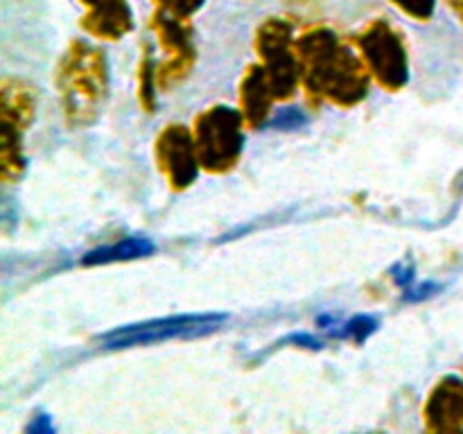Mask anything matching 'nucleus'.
<instances>
[{
  "label": "nucleus",
  "instance_id": "nucleus-1",
  "mask_svg": "<svg viewBox=\"0 0 463 434\" xmlns=\"http://www.w3.org/2000/svg\"><path fill=\"white\" fill-rule=\"evenodd\" d=\"M301 84L312 104L339 108L360 104L369 93L371 72L364 59L339 41L328 27H312L297 39Z\"/></svg>",
  "mask_w": 463,
  "mask_h": 434
},
{
  "label": "nucleus",
  "instance_id": "nucleus-2",
  "mask_svg": "<svg viewBox=\"0 0 463 434\" xmlns=\"http://www.w3.org/2000/svg\"><path fill=\"white\" fill-rule=\"evenodd\" d=\"M54 84L61 95L66 125L71 129L90 127L109 98L107 57L95 45L75 39L59 59Z\"/></svg>",
  "mask_w": 463,
  "mask_h": 434
},
{
  "label": "nucleus",
  "instance_id": "nucleus-3",
  "mask_svg": "<svg viewBox=\"0 0 463 434\" xmlns=\"http://www.w3.org/2000/svg\"><path fill=\"white\" fill-rule=\"evenodd\" d=\"M244 118L240 108L217 104L194 118L193 136L199 165L208 175H226L240 161L244 145Z\"/></svg>",
  "mask_w": 463,
  "mask_h": 434
},
{
  "label": "nucleus",
  "instance_id": "nucleus-4",
  "mask_svg": "<svg viewBox=\"0 0 463 434\" xmlns=\"http://www.w3.org/2000/svg\"><path fill=\"white\" fill-rule=\"evenodd\" d=\"M260 66L265 68L267 81L279 102L289 99L301 81V66H298L297 39L292 36V25L283 18H267L256 30L253 39Z\"/></svg>",
  "mask_w": 463,
  "mask_h": 434
},
{
  "label": "nucleus",
  "instance_id": "nucleus-5",
  "mask_svg": "<svg viewBox=\"0 0 463 434\" xmlns=\"http://www.w3.org/2000/svg\"><path fill=\"white\" fill-rule=\"evenodd\" d=\"M360 57L364 59L371 77L389 93H398L410 81V57L401 32L387 21H371L355 36Z\"/></svg>",
  "mask_w": 463,
  "mask_h": 434
},
{
  "label": "nucleus",
  "instance_id": "nucleus-6",
  "mask_svg": "<svg viewBox=\"0 0 463 434\" xmlns=\"http://www.w3.org/2000/svg\"><path fill=\"white\" fill-rule=\"evenodd\" d=\"M229 319L222 312H203V315H175L165 319L143 321V324L122 326V328L111 330L102 335L99 342L107 348H129L145 346V344L167 342V339H188L202 337V335L213 333Z\"/></svg>",
  "mask_w": 463,
  "mask_h": 434
},
{
  "label": "nucleus",
  "instance_id": "nucleus-7",
  "mask_svg": "<svg viewBox=\"0 0 463 434\" xmlns=\"http://www.w3.org/2000/svg\"><path fill=\"white\" fill-rule=\"evenodd\" d=\"M149 27L156 34L158 45L167 52V59L156 66V89L172 90L185 81V77L193 72L197 61V50L193 45V30L181 18L156 9L149 21Z\"/></svg>",
  "mask_w": 463,
  "mask_h": 434
},
{
  "label": "nucleus",
  "instance_id": "nucleus-8",
  "mask_svg": "<svg viewBox=\"0 0 463 434\" xmlns=\"http://www.w3.org/2000/svg\"><path fill=\"white\" fill-rule=\"evenodd\" d=\"M154 156L167 185L176 193H184L197 181L202 165H199L197 147H194V136L188 127L176 125V122L163 127L154 143Z\"/></svg>",
  "mask_w": 463,
  "mask_h": 434
},
{
  "label": "nucleus",
  "instance_id": "nucleus-9",
  "mask_svg": "<svg viewBox=\"0 0 463 434\" xmlns=\"http://www.w3.org/2000/svg\"><path fill=\"white\" fill-rule=\"evenodd\" d=\"M84 5L81 30L102 41H120L134 30V16L127 0H80Z\"/></svg>",
  "mask_w": 463,
  "mask_h": 434
},
{
  "label": "nucleus",
  "instance_id": "nucleus-10",
  "mask_svg": "<svg viewBox=\"0 0 463 434\" xmlns=\"http://www.w3.org/2000/svg\"><path fill=\"white\" fill-rule=\"evenodd\" d=\"M423 419L432 432H461L463 429V382L443 378L430 393Z\"/></svg>",
  "mask_w": 463,
  "mask_h": 434
},
{
  "label": "nucleus",
  "instance_id": "nucleus-11",
  "mask_svg": "<svg viewBox=\"0 0 463 434\" xmlns=\"http://www.w3.org/2000/svg\"><path fill=\"white\" fill-rule=\"evenodd\" d=\"M276 102L274 93L267 81L265 68L253 63L247 68L244 77L240 80V113L249 129H260L269 120L271 104Z\"/></svg>",
  "mask_w": 463,
  "mask_h": 434
},
{
  "label": "nucleus",
  "instance_id": "nucleus-12",
  "mask_svg": "<svg viewBox=\"0 0 463 434\" xmlns=\"http://www.w3.org/2000/svg\"><path fill=\"white\" fill-rule=\"evenodd\" d=\"M36 95L30 84L16 77H5L0 84V118L3 125L25 131L34 122Z\"/></svg>",
  "mask_w": 463,
  "mask_h": 434
},
{
  "label": "nucleus",
  "instance_id": "nucleus-13",
  "mask_svg": "<svg viewBox=\"0 0 463 434\" xmlns=\"http://www.w3.org/2000/svg\"><path fill=\"white\" fill-rule=\"evenodd\" d=\"M154 249H156V244H154L149 238H125L116 244H107V247H99V249H93V251H89L84 258H81V265L95 267V265H109V262L136 260V258L149 256Z\"/></svg>",
  "mask_w": 463,
  "mask_h": 434
},
{
  "label": "nucleus",
  "instance_id": "nucleus-14",
  "mask_svg": "<svg viewBox=\"0 0 463 434\" xmlns=\"http://www.w3.org/2000/svg\"><path fill=\"white\" fill-rule=\"evenodd\" d=\"M25 154H23V131L3 125L0 134V176L5 184H14L25 172Z\"/></svg>",
  "mask_w": 463,
  "mask_h": 434
},
{
  "label": "nucleus",
  "instance_id": "nucleus-15",
  "mask_svg": "<svg viewBox=\"0 0 463 434\" xmlns=\"http://www.w3.org/2000/svg\"><path fill=\"white\" fill-rule=\"evenodd\" d=\"M138 102L147 113H154L156 108V63H154L149 45H145L138 66Z\"/></svg>",
  "mask_w": 463,
  "mask_h": 434
},
{
  "label": "nucleus",
  "instance_id": "nucleus-16",
  "mask_svg": "<svg viewBox=\"0 0 463 434\" xmlns=\"http://www.w3.org/2000/svg\"><path fill=\"white\" fill-rule=\"evenodd\" d=\"M378 330V319L369 315H357L353 316L346 324H339V328H330L328 333L333 337H344L353 339V342H364L369 335H373Z\"/></svg>",
  "mask_w": 463,
  "mask_h": 434
},
{
  "label": "nucleus",
  "instance_id": "nucleus-17",
  "mask_svg": "<svg viewBox=\"0 0 463 434\" xmlns=\"http://www.w3.org/2000/svg\"><path fill=\"white\" fill-rule=\"evenodd\" d=\"M393 7L401 9L405 16H410L411 21H430V16L434 14V5L437 0H389Z\"/></svg>",
  "mask_w": 463,
  "mask_h": 434
},
{
  "label": "nucleus",
  "instance_id": "nucleus-18",
  "mask_svg": "<svg viewBox=\"0 0 463 434\" xmlns=\"http://www.w3.org/2000/svg\"><path fill=\"white\" fill-rule=\"evenodd\" d=\"M161 12L170 14V16L181 18V21H188L194 12H199V7L203 5V0H154Z\"/></svg>",
  "mask_w": 463,
  "mask_h": 434
},
{
  "label": "nucleus",
  "instance_id": "nucleus-19",
  "mask_svg": "<svg viewBox=\"0 0 463 434\" xmlns=\"http://www.w3.org/2000/svg\"><path fill=\"white\" fill-rule=\"evenodd\" d=\"M303 122H306V116L298 108H285L279 116L271 118V127H276V129H297Z\"/></svg>",
  "mask_w": 463,
  "mask_h": 434
},
{
  "label": "nucleus",
  "instance_id": "nucleus-20",
  "mask_svg": "<svg viewBox=\"0 0 463 434\" xmlns=\"http://www.w3.org/2000/svg\"><path fill=\"white\" fill-rule=\"evenodd\" d=\"M437 289H439V285H434V283H423V285H419V288H407L405 301L407 303L423 301V298L432 297V294L437 292Z\"/></svg>",
  "mask_w": 463,
  "mask_h": 434
},
{
  "label": "nucleus",
  "instance_id": "nucleus-21",
  "mask_svg": "<svg viewBox=\"0 0 463 434\" xmlns=\"http://www.w3.org/2000/svg\"><path fill=\"white\" fill-rule=\"evenodd\" d=\"M416 278V271L411 265H398L393 267V280H396V285H401V288H411V280Z\"/></svg>",
  "mask_w": 463,
  "mask_h": 434
},
{
  "label": "nucleus",
  "instance_id": "nucleus-22",
  "mask_svg": "<svg viewBox=\"0 0 463 434\" xmlns=\"http://www.w3.org/2000/svg\"><path fill=\"white\" fill-rule=\"evenodd\" d=\"M27 432H52V423H50V416H45V414L34 416L32 425H27Z\"/></svg>",
  "mask_w": 463,
  "mask_h": 434
},
{
  "label": "nucleus",
  "instance_id": "nucleus-23",
  "mask_svg": "<svg viewBox=\"0 0 463 434\" xmlns=\"http://www.w3.org/2000/svg\"><path fill=\"white\" fill-rule=\"evenodd\" d=\"M448 5H450V9H455L457 16L463 21V0H448Z\"/></svg>",
  "mask_w": 463,
  "mask_h": 434
}]
</instances>
